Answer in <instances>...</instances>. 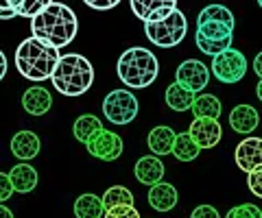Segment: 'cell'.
Listing matches in <instances>:
<instances>
[{"label": "cell", "instance_id": "cell-33", "mask_svg": "<svg viewBox=\"0 0 262 218\" xmlns=\"http://www.w3.org/2000/svg\"><path fill=\"white\" fill-rule=\"evenodd\" d=\"M13 195V188H11V181H9V175L0 173V203L9 201Z\"/></svg>", "mask_w": 262, "mask_h": 218}, {"label": "cell", "instance_id": "cell-7", "mask_svg": "<svg viewBox=\"0 0 262 218\" xmlns=\"http://www.w3.org/2000/svg\"><path fill=\"white\" fill-rule=\"evenodd\" d=\"M138 99L129 90H114L103 101V114L114 125H129L138 116Z\"/></svg>", "mask_w": 262, "mask_h": 218}, {"label": "cell", "instance_id": "cell-22", "mask_svg": "<svg viewBox=\"0 0 262 218\" xmlns=\"http://www.w3.org/2000/svg\"><path fill=\"white\" fill-rule=\"evenodd\" d=\"M103 129V123H101V118H96L94 114H83V116H79L75 120V127H72V135L79 140V142H83L88 144L90 138L92 135H96L98 131Z\"/></svg>", "mask_w": 262, "mask_h": 218}, {"label": "cell", "instance_id": "cell-14", "mask_svg": "<svg viewBox=\"0 0 262 218\" xmlns=\"http://www.w3.org/2000/svg\"><path fill=\"white\" fill-rule=\"evenodd\" d=\"M22 107L31 116H44L46 111L53 107V96H51V92H48L46 87L33 85L22 96Z\"/></svg>", "mask_w": 262, "mask_h": 218}, {"label": "cell", "instance_id": "cell-8", "mask_svg": "<svg viewBox=\"0 0 262 218\" xmlns=\"http://www.w3.org/2000/svg\"><path fill=\"white\" fill-rule=\"evenodd\" d=\"M210 66H212V75L221 83H238L247 75V59L236 48H227V51L219 53L216 57H212Z\"/></svg>", "mask_w": 262, "mask_h": 218}, {"label": "cell", "instance_id": "cell-32", "mask_svg": "<svg viewBox=\"0 0 262 218\" xmlns=\"http://www.w3.org/2000/svg\"><path fill=\"white\" fill-rule=\"evenodd\" d=\"M85 5L90 9H96V11H110L114 7L120 5V0H85Z\"/></svg>", "mask_w": 262, "mask_h": 218}, {"label": "cell", "instance_id": "cell-19", "mask_svg": "<svg viewBox=\"0 0 262 218\" xmlns=\"http://www.w3.org/2000/svg\"><path fill=\"white\" fill-rule=\"evenodd\" d=\"M9 181L13 192H20V195H27L33 192L37 185V171L29 164H18L9 171Z\"/></svg>", "mask_w": 262, "mask_h": 218}, {"label": "cell", "instance_id": "cell-29", "mask_svg": "<svg viewBox=\"0 0 262 218\" xmlns=\"http://www.w3.org/2000/svg\"><path fill=\"white\" fill-rule=\"evenodd\" d=\"M103 218H140V214H138V209L134 205H120V207L105 209Z\"/></svg>", "mask_w": 262, "mask_h": 218}, {"label": "cell", "instance_id": "cell-13", "mask_svg": "<svg viewBox=\"0 0 262 218\" xmlns=\"http://www.w3.org/2000/svg\"><path fill=\"white\" fill-rule=\"evenodd\" d=\"M236 166L245 173H251L262 164V140L260 138H245L234 151Z\"/></svg>", "mask_w": 262, "mask_h": 218}, {"label": "cell", "instance_id": "cell-30", "mask_svg": "<svg viewBox=\"0 0 262 218\" xmlns=\"http://www.w3.org/2000/svg\"><path fill=\"white\" fill-rule=\"evenodd\" d=\"M247 185L256 197H262V168H256V171L247 173Z\"/></svg>", "mask_w": 262, "mask_h": 218}, {"label": "cell", "instance_id": "cell-16", "mask_svg": "<svg viewBox=\"0 0 262 218\" xmlns=\"http://www.w3.org/2000/svg\"><path fill=\"white\" fill-rule=\"evenodd\" d=\"M177 190L173 183L160 181L149 188V205L158 212H170L177 205Z\"/></svg>", "mask_w": 262, "mask_h": 218}, {"label": "cell", "instance_id": "cell-35", "mask_svg": "<svg viewBox=\"0 0 262 218\" xmlns=\"http://www.w3.org/2000/svg\"><path fill=\"white\" fill-rule=\"evenodd\" d=\"M5 75H7V57H5V53L0 51V81L5 79Z\"/></svg>", "mask_w": 262, "mask_h": 218}, {"label": "cell", "instance_id": "cell-23", "mask_svg": "<svg viewBox=\"0 0 262 218\" xmlns=\"http://www.w3.org/2000/svg\"><path fill=\"white\" fill-rule=\"evenodd\" d=\"M105 207L101 203V197L96 195H81L75 201V216L77 218H103Z\"/></svg>", "mask_w": 262, "mask_h": 218}, {"label": "cell", "instance_id": "cell-9", "mask_svg": "<svg viewBox=\"0 0 262 218\" xmlns=\"http://www.w3.org/2000/svg\"><path fill=\"white\" fill-rule=\"evenodd\" d=\"M175 83L196 96V92H201L203 87L210 83V70H208L206 63L199 61V59H188L177 68Z\"/></svg>", "mask_w": 262, "mask_h": 218}, {"label": "cell", "instance_id": "cell-26", "mask_svg": "<svg viewBox=\"0 0 262 218\" xmlns=\"http://www.w3.org/2000/svg\"><path fill=\"white\" fill-rule=\"evenodd\" d=\"M101 203L105 209L120 207V205H134V195H131V190H127L125 185H114V188H107V192L101 197Z\"/></svg>", "mask_w": 262, "mask_h": 218}, {"label": "cell", "instance_id": "cell-36", "mask_svg": "<svg viewBox=\"0 0 262 218\" xmlns=\"http://www.w3.org/2000/svg\"><path fill=\"white\" fill-rule=\"evenodd\" d=\"M0 218H13V212L9 207H5V205H0Z\"/></svg>", "mask_w": 262, "mask_h": 218}, {"label": "cell", "instance_id": "cell-17", "mask_svg": "<svg viewBox=\"0 0 262 218\" xmlns=\"http://www.w3.org/2000/svg\"><path fill=\"white\" fill-rule=\"evenodd\" d=\"M260 116L258 111L251 107V105H236L229 114V127L234 129L236 133H253V129L258 127Z\"/></svg>", "mask_w": 262, "mask_h": 218}, {"label": "cell", "instance_id": "cell-1", "mask_svg": "<svg viewBox=\"0 0 262 218\" xmlns=\"http://www.w3.org/2000/svg\"><path fill=\"white\" fill-rule=\"evenodd\" d=\"M79 20L77 13L68 5L48 0L44 3L42 11L31 20V33L37 42H42L51 48H66L77 37Z\"/></svg>", "mask_w": 262, "mask_h": 218}, {"label": "cell", "instance_id": "cell-5", "mask_svg": "<svg viewBox=\"0 0 262 218\" xmlns=\"http://www.w3.org/2000/svg\"><path fill=\"white\" fill-rule=\"evenodd\" d=\"M118 79L131 90H144L149 87L160 75V63L158 57L149 51V48H127L118 57L116 63Z\"/></svg>", "mask_w": 262, "mask_h": 218}, {"label": "cell", "instance_id": "cell-24", "mask_svg": "<svg viewBox=\"0 0 262 218\" xmlns=\"http://www.w3.org/2000/svg\"><path fill=\"white\" fill-rule=\"evenodd\" d=\"M192 101H194V94L184 90L182 85L170 83L166 87V105L173 111H188L192 107Z\"/></svg>", "mask_w": 262, "mask_h": 218}, {"label": "cell", "instance_id": "cell-3", "mask_svg": "<svg viewBox=\"0 0 262 218\" xmlns=\"http://www.w3.org/2000/svg\"><path fill=\"white\" fill-rule=\"evenodd\" d=\"M59 57L61 53L57 48L37 42L35 37H27L15 48V68L24 79L33 81V83H42L53 77Z\"/></svg>", "mask_w": 262, "mask_h": 218}, {"label": "cell", "instance_id": "cell-4", "mask_svg": "<svg viewBox=\"0 0 262 218\" xmlns=\"http://www.w3.org/2000/svg\"><path fill=\"white\" fill-rule=\"evenodd\" d=\"M53 87L63 96H81L94 83V66L79 53L61 55L53 72Z\"/></svg>", "mask_w": 262, "mask_h": 218}, {"label": "cell", "instance_id": "cell-31", "mask_svg": "<svg viewBox=\"0 0 262 218\" xmlns=\"http://www.w3.org/2000/svg\"><path fill=\"white\" fill-rule=\"evenodd\" d=\"M190 218H221V214H219V209L212 205H199L192 209Z\"/></svg>", "mask_w": 262, "mask_h": 218}, {"label": "cell", "instance_id": "cell-2", "mask_svg": "<svg viewBox=\"0 0 262 218\" xmlns=\"http://www.w3.org/2000/svg\"><path fill=\"white\" fill-rule=\"evenodd\" d=\"M234 13L223 5H208L206 9L196 15V35L194 42L196 48L203 55L216 57L219 53L232 48V35H234Z\"/></svg>", "mask_w": 262, "mask_h": 218}, {"label": "cell", "instance_id": "cell-27", "mask_svg": "<svg viewBox=\"0 0 262 218\" xmlns=\"http://www.w3.org/2000/svg\"><path fill=\"white\" fill-rule=\"evenodd\" d=\"M11 3V9L15 15H22V18H35V15L42 11L44 7V0H31V3H27V0H9Z\"/></svg>", "mask_w": 262, "mask_h": 218}, {"label": "cell", "instance_id": "cell-37", "mask_svg": "<svg viewBox=\"0 0 262 218\" xmlns=\"http://www.w3.org/2000/svg\"><path fill=\"white\" fill-rule=\"evenodd\" d=\"M260 63H262V55H258V57H256V66H253V68H256V75H258V77L262 75V68H260Z\"/></svg>", "mask_w": 262, "mask_h": 218}, {"label": "cell", "instance_id": "cell-28", "mask_svg": "<svg viewBox=\"0 0 262 218\" xmlns=\"http://www.w3.org/2000/svg\"><path fill=\"white\" fill-rule=\"evenodd\" d=\"M225 218H262V209L253 203H243L229 209Z\"/></svg>", "mask_w": 262, "mask_h": 218}, {"label": "cell", "instance_id": "cell-15", "mask_svg": "<svg viewBox=\"0 0 262 218\" xmlns=\"http://www.w3.org/2000/svg\"><path fill=\"white\" fill-rule=\"evenodd\" d=\"M134 175H136V179L140 181L142 185H155V183H160L162 181V177H164V164L160 161V157H155V155H144L136 161V168H134Z\"/></svg>", "mask_w": 262, "mask_h": 218}, {"label": "cell", "instance_id": "cell-18", "mask_svg": "<svg viewBox=\"0 0 262 218\" xmlns=\"http://www.w3.org/2000/svg\"><path fill=\"white\" fill-rule=\"evenodd\" d=\"M11 153L27 164L29 159L37 157V153H39V138L33 131H18L11 138Z\"/></svg>", "mask_w": 262, "mask_h": 218}, {"label": "cell", "instance_id": "cell-25", "mask_svg": "<svg viewBox=\"0 0 262 218\" xmlns=\"http://www.w3.org/2000/svg\"><path fill=\"white\" fill-rule=\"evenodd\" d=\"M170 153L179 159V161H192L199 157V149H196V144L192 142V138L186 133H175V142H173V149H170Z\"/></svg>", "mask_w": 262, "mask_h": 218}, {"label": "cell", "instance_id": "cell-21", "mask_svg": "<svg viewBox=\"0 0 262 218\" xmlns=\"http://www.w3.org/2000/svg\"><path fill=\"white\" fill-rule=\"evenodd\" d=\"M192 116L194 118H210V120H219L221 116V101L214 94H199L192 101Z\"/></svg>", "mask_w": 262, "mask_h": 218}, {"label": "cell", "instance_id": "cell-34", "mask_svg": "<svg viewBox=\"0 0 262 218\" xmlns=\"http://www.w3.org/2000/svg\"><path fill=\"white\" fill-rule=\"evenodd\" d=\"M15 13L11 9V3L7 0V3H0V20H13Z\"/></svg>", "mask_w": 262, "mask_h": 218}, {"label": "cell", "instance_id": "cell-11", "mask_svg": "<svg viewBox=\"0 0 262 218\" xmlns=\"http://www.w3.org/2000/svg\"><path fill=\"white\" fill-rule=\"evenodd\" d=\"M129 7L144 24H155L177 9V0H131Z\"/></svg>", "mask_w": 262, "mask_h": 218}, {"label": "cell", "instance_id": "cell-10", "mask_svg": "<svg viewBox=\"0 0 262 218\" xmlns=\"http://www.w3.org/2000/svg\"><path fill=\"white\" fill-rule=\"evenodd\" d=\"M88 147V153L90 155H94L96 159L101 161H114L122 155V149H125V144H122V138L118 133L114 131H107V129H101L96 135L90 138V142L85 144Z\"/></svg>", "mask_w": 262, "mask_h": 218}, {"label": "cell", "instance_id": "cell-6", "mask_svg": "<svg viewBox=\"0 0 262 218\" xmlns=\"http://www.w3.org/2000/svg\"><path fill=\"white\" fill-rule=\"evenodd\" d=\"M188 22L186 15L175 9L168 18H164L162 22L155 24H144V35L149 37V42L160 46V48H175L186 39Z\"/></svg>", "mask_w": 262, "mask_h": 218}, {"label": "cell", "instance_id": "cell-20", "mask_svg": "<svg viewBox=\"0 0 262 218\" xmlns=\"http://www.w3.org/2000/svg\"><path fill=\"white\" fill-rule=\"evenodd\" d=\"M146 142H149V151L153 153L155 157L168 155L170 149H173V142H175V131L170 127H166V125H160V127L151 129Z\"/></svg>", "mask_w": 262, "mask_h": 218}, {"label": "cell", "instance_id": "cell-12", "mask_svg": "<svg viewBox=\"0 0 262 218\" xmlns=\"http://www.w3.org/2000/svg\"><path fill=\"white\" fill-rule=\"evenodd\" d=\"M188 135L192 138V142L196 144V149H214L221 142V135H223V129H221L219 120H210V118H194L190 129H188Z\"/></svg>", "mask_w": 262, "mask_h": 218}]
</instances>
